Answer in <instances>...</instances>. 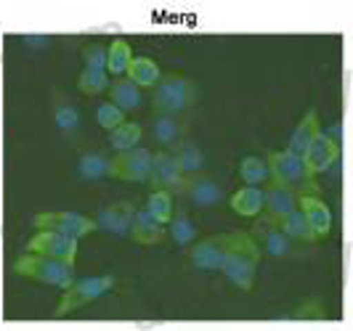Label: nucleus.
Segmentation results:
<instances>
[{
	"mask_svg": "<svg viewBox=\"0 0 353 331\" xmlns=\"http://www.w3.org/2000/svg\"><path fill=\"white\" fill-rule=\"evenodd\" d=\"M261 246L255 244V239L248 231H231L229 252L221 273L242 292H250L255 286V273H258V262H261Z\"/></svg>",
	"mask_w": 353,
	"mask_h": 331,
	"instance_id": "obj_1",
	"label": "nucleus"
},
{
	"mask_svg": "<svg viewBox=\"0 0 353 331\" xmlns=\"http://www.w3.org/2000/svg\"><path fill=\"white\" fill-rule=\"evenodd\" d=\"M199 98V87L194 80L183 77V74H165L159 77V83L152 87V109L154 114H168L176 117L181 111L192 109Z\"/></svg>",
	"mask_w": 353,
	"mask_h": 331,
	"instance_id": "obj_2",
	"label": "nucleus"
},
{
	"mask_svg": "<svg viewBox=\"0 0 353 331\" xmlns=\"http://www.w3.org/2000/svg\"><path fill=\"white\" fill-rule=\"evenodd\" d=\"M14 273L24 276V279L51 284V286H59V289H67L72 281H74L72 262H64L59 260V257H48V255H37V252H24L14 262Z\"/></svg>",
	"mask_w": 353,
	"mask_h": 331,
	"instance_id": "obj_3",
	"label": "nucleus"
},
{
	"mask_svg": "<svg viewBox=\"0 0 353 331\" xmlns=\"http://www.w3.org/2000/svg\"><path fill=\"white\" fill-rule=\"evenodd\" d=\"M265 164H268L271 183L287 186V189H292L298 196H303V193H314V196H319V191H321L316 183V178H308V175H305L303 159L295 157L292 151H274Z\"/></svg>",
	"mask_w": 353,
	"mask_h": 331,
	"instance_id": "obj_4",
	"label": "nucleus"
},
{
	"mask_svg": "<svg viewBox=\"0 0 353 331\" xmlns=\"http://www.w3.org/2000/svg\"><path fill=\"white\" fill-rule=\"evenodd\" d=\"M114 286V273H104V276H90V279L72 281L64 289L61 305L56 308V315H67L72 310H80L83 305H88L93 299H99Z\"/></svg>",
	"mask_w": 353,
	"mask_h": 331,
	"instance_id": "obj_5",
	"label": "nucleus"
},
{
	"mask_svg": "<svg viewBox=\"0 0 353 331\" xmlns=\"http://www.w3.org/2000/svg\"><path fill=\"white\" fill-rule=\"evenodd\" d=\"M149 167H152V151L143 146H133L128 151H117V157L109 159V175L120 178V180H130V183H141L149 178Z\"/></svg>",
	"mask_w": 353,
	"mask_h": 331,
	"instance_id": "obj_6",
	"label": "nucleus"
},
{
	"mask_svg": "<svg viewBox=\"0 0 353 331\" xmlns=\"http://www.w3.org/2000/svg\"><path fill=\"white\" fill-rule=\"evenodd\" d=\"M35 226L64 233V236H72V239H83V236L96 231V220L64 209V212H40V215H35Z\"/></svg>",
	"mask_w": 353,
	"mask_h": 331,
	"instance_id": "obj_7",
	"label": "nucleus"
},
{
	"mask_svg": "<svg viewBox=\"0 0 353 331\" xmlns=\"http://www.w3.org/2000/svg\"><path fill=\"white\" fill-rule=\"evenodd\" d=\"M340 157H343V146L319 133L316 140L305 149V154L301 159H303V167H305V175L308 178H316V175L327 173L332 164H340Z\"/></svg>",
	"mask_w": 353,
	"mask_h": 331,
	"instance_id": "obj_8",
	"label": "nucleus"
},
{
	"mask_svg": "<svg viewBox=\"0 0 353 331\" xmlns=\"http://www.w3.org/2000/svg\"><path fill=\"white\" fill-rule=\"evenodd\" d=\"M27 252H37V255L59 257L64 262H74V257H77V239L40 228L35 236L27 242Z\"/></svg>",
	"mask_w": 353,
	"mask_h": 331,
	"instance_id": "obj_9",
	"label": "nucleus"
},
{
	"mask_svg": "<svg viewBox=\"0 0 353 331\" xmlns=\"http://www.w3.org/2000/svg\"><path fill=\"white\" fill-rule=\"evenodd\" d=\"M152 189H165V191H183V183H186V175L181 173V167L176 164V159L170 157V151H162L152 154V167H149V178Z\"/></svg>",
	"mask_w": 353,
	"mask_h": 331,
	"instance_id": "obj_10",
	"label": "nucleus"
},
{
	"mask_svg": "<svg viewBox=\"0 0 353 331\" xmlns=\"http://www.w3.org/2000/svg\"><path fill=\"white\" fill-rule=\"evenodd\" d=\"M229 242H231V233H221V236H210V239L199 242L189 252L194 268H199V270H218L221 273L223 260H226V252H229Z\"/></svg>",
	"mask_w": 353,
	"mask_h": 331,
	"instance_id": "obj_11",
	"label": "nucleus"
},
{
	"mask_svg": "<svg viewBox=\"0 0 353 331\" xmlns=\"http://www.w3.org/2000/svg\"><path fill=\"white\" fill-rule=\"evenodd\" d=\"M298 209L303 212L305 223L314 231V236H316L319 242L330 236V231H332V212H330V207L319 196H314V193L298 196Z\"/></svg>",
	"mask_w": 353,
	"mask_h": 331,
	"instance_id": "obj_12",
	"label": "nucleus"
},
{
	"mask_svg": "<svg viewBox=\"0 0 353 331\" xmlns=\"http://www.w3.org/2000/svg\"><path fill=\"white\" fill-rule=\"evenodd\" d=\"M250 236L255 239V244L261 246V252H268V255H274V257L290 255V239H287L282 231L274 226V220H268V217L252 228Z\"/></svg>",
	"mask_w": 353,
	"mask_h": 331,
	"instance_id": "obj_13",
	"label": "nucleus"
},
{
	"mask_svg": "<svg viewBox=\"0 0 353 331\" xmlns=\"http://www.w3.org/2000/svg\"><path fill=\"white\" fill-rule=\"evenodd\" d=\"M133 215H136V207H133L130 202L109 204V207L101 209V215L96 217V228H104V231H109V233L128 236L130 223H133Z\"/></svg>",
	"mask_w": 353,
	"mask_h": 331,
	"instance_id": "obj_14",
	"label": "nucleus"
},
{
	"mask_svg": "<svg viewBox=\"0 0 353 331\" xmlns=\"http://www.w3.org/2000/svg\"><path fill=\"white\" fill-rule=\"evenodd\" d=\"M295 207H298V193L292 189L279 186V183H271L268 189H263V212L268 220H276Z\"/></svg>",
	"mask_w": 353,
	"mask_h": 331,
	"instance_id": "obj_15",
	"label": "nucleus"
},
{
	"mask_svg": "<svg viewBox=\"0 0 353 331\" xmlns=\"http://www.w3.org/2000/svg\"><path fill=\"white\" fill-rule=\"evenodd\" d=\"M181 193H186L196 207H218L221 199H223L221 186L215 180H210V178H186Z\"/></svg>",
	"mask_w": 353,
	"mask_h": 331,
	"instance_id": "obj_16",
	"label": "nucleus"
},
{
	"mask_svg": "<svg viewBox=\"0 0 353 331\" xmlns=\"http://www.w3.org/2000/svg\"><path fill=\"white\" fill-rule=\"evenodd\" d=\"M128 236L136 244H157V242H162V236H165V226L157 223L146 209H136Z\"/></svg>",
	"mask_w": 353,
	"mask_h": 331,
	"instance_id": "obj_17",
	"label": "nucleus"
},
{
	"mask_svg": "<svg viewBox=\"0 0 353 331\" xmlns=\"http://www.w3.org/2000/svg\"><path fill=\"white\" fill-rule=\"evenodd\" d=\"M274 226L279 228L290 242H301V244H314V242H319L316 236H314V231L308 228V223H305V217H303V212L298 207L290 209V212L282 215V217H276V220H274Z\"/></svg>",
	"mask_w": 353,
	"mask_h": 331,
	"instance_id": "obj_18",
	"label": "nucleus"
},
{
	"mask_svg": "<svg viewBox=\"0 0 353 331\" xmlns=\"http://www.w3.org/2000/svg\"><path fill=\"white\" fill-rule=\"evenodd\" d=\"M229 207L239 217H258L263 212V189L261 186H245L231 193Z\"/></svg>",
	"mask_w": 353,
	"mask_h": 331,
	"instance_id": "obj_19",
	"label": "nucleus"
},
{
	"mask_svg": "<svg viewBox=\"0 0 353 331\" xmlns=\"http://www.w3.org/2000/svg\"><path fill=\"white\" fill-rule=\"evenodd\" d=\"M319 133H321L319 114H316V111H308L301 122H298L295 133L290 136V149H287V151H292L295 157H303V154H305V149H308V146L316 140Z\"/></svg>",
	"mask_w": 353,
	"mask_h": 331,
	"instance_id": "obj_20",
	"label": "nucleus"
},
{
	"mask_svg": "<svg viewBox=\"0 0 353 331\" xmlns=\"http://www.w3.org/2000/svg\"><path fill=\"white\" fill-rule=\"evenodd\" d=\"M125 74L136 87H154L159 83V77H162L159 64L149 56H133V61H130Z\"/></svg>",
	"mask_w": 353,
	"mask_h": 331,
	"instance_id": "obj_21",
	"label": "nucleus"
},
{
	"mask_svg": "<svg viewBox=\"0 0 353 331\" xmlns=\"http://www.w3.org/2000/svg\"><path fill=\"white\" fill-rule=\"evenodd\" d=\"M109 104H114L120 111H133L141 106V87H136L128 77H117L109 85Z\"/></svg>",
	"mask_w": 353,
	"mask_h": 331,
	"instance_id": "obj_22",
	"label": "nucleus"
},
{
	"mask_svg": "<svg viewBox=\"0 0 353 331\" xmlns=\"http://www.w3.org/2000/svg\"><path fill=\"white\" fill-rule=\"evenodd\" d=\"M170 157L176 159V164L181 167V173H199L202 170V164H205V159H202V151L196 149V143L192 140H178L170 146Z\"/></svg>",
	"mask_w": 353,
	"mask_h": 331,
	"instance_id": "obj_23",
	"label": "nucleus"
},
{
	"mask_svg": "<svg viewBox=\"0 0 353 331\" xmlns=\"http://www.w3.org/2000/svg\"><path fill=\"white\" fill-rule=\"evenodd\" d=\"M183 133H186V125L178 122L176 117H168V114H154V120H152V136L157 143L162 146H173L178 140L183 138Z\"/></svg>",
	"mask_w": 353,
	"mask_h": 331,
	"instance_id": "obj_24",
	"label": "nucleus"
},
{
	"mask_svg": "<svg viewBox=\"0 0 353 331\" xmlns=\"http://www.w3.org/2000/svg\"><path fill=\"white\" fill-rule=\"evenodd\" d=\"M133 61V51L128 45V40H114L109 48H106V74H114V77H123L128 67Z\"/></svg>",
	"mask_w": 353,
	"mask_h": 331,
	"instance_id": "obj_25",
	"label": "nucleus"
},
{
	"mask_svg": "<svg viewBox=\"0 0 353 331\" xmlns=\"http://www.w3.org/2000/svg\"><path fill=\"white\" fill-rule=\"evenodd\" d=\"M146 212L162 223V226H168L170 223V217H173V191H165V189H157V191L149 193V199H146Z\"/></svg>",
	"mask_w": 353,
	"mask_h": 331,
	"instance_id": "obj_26",
	"label": "nucleus"
},
{
	"mask_svg": "<svg viewBox=\"0 0 353 331\" xmlns=\"http://www.w3.org/2000/svg\"><path fill=\"white\" fill-rule=\"evenodd\" d=\"M168 231H170V236H173V242L178 246H189L196 239V226L192 223V217L183 209L173 212V217L168 223Z\"/></svg>",
	"mask_w": 353,
	"mask_h": 331,
	"instance_id": "obj_27",
	"label": "nucleus"
},
{
	"mask_svg": "<svg viewBox=\"0 0 353 331\" xmlns=\"http://www.w3.org/2000/svg\"><path fill=\"white\" fill-rule=\"evenodd\" d=\"M141 133L143 130L139 122H123V125H117L114 130H109V143H112V149H117V151H128V149L139 146Z\"/></svg>",
	"mask_w": 353,
	"mask_h": 331,
	"instance_id": "obj_28",
	"label": "nucleus"
},
{
	"mask_svg": "<svg viewBox=\"0 0 353 331\" xmlns=\"http://www.w3.org/2000/svg\"><path fill=\"white\" fill-rule=\"evenodd\" d=\"M239 178L245 180V186H261L268 178V164L261 157H245L239 162Z\"/></svg>",
	"mask_w": 353,
	"mask_h": 331,
	"instance_id": "obj_29",
	"label": "nucleus"
},
{
	"mask_svg": "<svg viewBox=\"0 0 353 331\" xmlns=\"http://www.w3.org/2000/svg\"><path fill=\"white\" fill-rule=\"evenodd\" d=\"M109 85H112L109 74H106V72H99V70H83L80 72V77H77V87H80L83 93H88V96L104 93V90H109Z\"/></svg>",
	"mask_w": 353,
	"mask_h": 331,
	"instance_id": "obj_30",
	"label": "nucleus"
},
{
	"mask_svg": "<svg viewBox=\"0 0 353 331\" xmlns=\"http://www.w3.org/2000/svg\"><path fill=\"white\" fill-rule=\"evenodd\" d=\"M96 122L101 125L104 130H114L117 125L125 122V114L114 104H101L96 109Z\"/></svg>",
	"mask_w": 353,
	"mask_h": 331,
	"instance_id": "obj_31",
	"label": "nucleus"
},
{
	"mask_svg": "<svg viewBox=\"0 0 353 331\" xmlns=\"http://www.w3.org/2000/svg\"><path fill=\"white\" fill-rule=\"evenodd\" d=\"M80 173L85 178H104L109 175V159L99 157V154H88L80 159Z\"/></svg>",
	"mask_w": 353,
	"mask_h": 331,
	"instance_id": "obj_32",
	"label": "nucleus"
},
{
	"mask_svg": "<svg viewBox=\"0 0 353 331\" xmlns=\"http://www.w3.org/2000/svg\"><path fill=\"white\" fill-rule=\"evenodd\" d=\"M83 58H85V70L106 72V48L101 45V43H90V45H85Z\"/></svg>",
	"mask_w": 353,
	"mask_h": 331,
	"instance_id": "obj_33",
	"label": "nucleus"
},
{
	"mask_svg": "<svg viewBox=\"0 0 353 331\" xmlns=\"http://www.w3.org/2000/svg\"><path fill=\"white\" fill-rule=\"evenodd\" d=\"M56 125H61V127H74V125H80V114H77L72 106H61V109H56Z\"/></svg>",
	"mask_w": 353,
	"mask_h": 331,
	"instance_id": "obj_34",
	"label": "nucleus"
},
{
	"mask_svg": "<svg viewBox=\"0 0 353 331\" xmlns=\"http://www.w3.org/2000/svg\"><path fill=\"white\" fill-rule=\"evenodd\" d=\"M321 136H327L330 140H335V143L343 146V122L327 125V130H321Z\"/></svg>",
	"mask_w": 353,
	"mask_h": 331,
	"instance_id": "obj_35",
	"label": "nucleus"
},
{
	"mask_svg": "<svg viewBox=\"0 0 353 331\" xmlns=\"http://www.w3.org/2000/svg\"><path fill=\"white\" fill-rule=\"evenodd\" d=\"M295 318H324V310L319 305H303L301 310L295 313Z\"/></svg>",
	"mask_w": 353,
	"mask_h": 331,
	"instance_id": "obj_36",
	"label": "nucleus"
}]
</instances>
